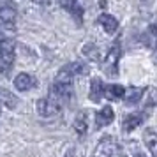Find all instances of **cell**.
<instances>
[{
  "label": "cell",
  "mask_w": 157,
  "mask_h": 157,
  "mask_svg": "<svg viewBox=\"0 0 157 157\" xmlns=\"http://www.w3.org/2000/svg\"><path fill=\"white\" fill-rule=\"evenodd\" d=\"M14 57H16V43L9 37L0 39V72L4 76H7L13 65H14Z\"/></svg>",
  "instance_id": "6da1fadb"
},
{
  "label": "cell",
  "mask_w": 157,
  "mask_h": 157,
  "mask_svg": "<svg viewBox=\"0 0 157 157\" xmlns=\"http://www.w3.org/2000/svg\"><path fill=\"white\" fill-rule=\"evenodd\" d=\"M122 55V46H120V39H117L113 43V46L109 48L108 55L104 57L102 62V71L106 72L109 78H117L118 76V60Z\"/></svg>",
  "instance_id": "7a4b0ae2"
},
{
  "label": "cell",
  "mask_w": 157,
  "mask_h": 157,
  "mask_svg": "<svg viewBox=\"0 0 157 157\" xmlns=\"http://www.w3.org/2000/svg\"><path fill=\"white\" fill-rule=\"evenodd\" d=\"M53 101H57L60 106L64 104H69L74 97V90H72V83H58V81H53V86L50 88V95Z\"/></svg>",
  "instance_id": "3957f363"
},
{
  "label": "cell",
  "mask_w": 157,
  "mask_h": 157,
  "mask_svg": "<svg viewBox=\"0 0 157 157\" xmlns=\"http://www.w3.org/2000/svg\"><path fill=\"white\" fill-rule=\"evenodd\" d=\"M120 154V145L113 136H102L95 147L94 157H117Z\"/></svg>",
  "instance_id": "277c9868"
},
{
  "label": "cell",
  "mask_w": 157,
  "mask_h": 157,
  "mask_svg": "<svg viewBox=\"0 0 157 157\" xmlns=\"http://www.w3.org/2000/svg\"><path fill=\"white\" fill-rule=\"evenodd\" d=\"M85 72H86L85 64H81V62H71V64H65L58 71L55 81H58V83H72V79L76 78V76L85 74Z\"/></svg>",
  "instance_id": "5b68a950"
},
{
  "label": "cell",
  "mask_w": 157,
  "mask_h": 157,
  "mask_svg": "<svg viewBox=\"0 0 157 157\" xmlns=\"http://www.w3.org/2000/svg\"><path fill=\"white\" fill-rule=\"evenodd\" d=\"M16 20H18L16 7L11 2H4L0 6V21L4 23L7 30H16Z\"/></svg>",
  "instance_id": "8992f818"
},
{
  "label": "cell",
  "mask_w": 157,
  "mask_h": 157,
  "mask_svg": "<svg viewBox=\"0 0 157 157\" xmlns=\"http://www.w3.org/2000/svg\"><path fill=\"white\" fill-rule=\"evenodd\" d=\"M36 109L37 113L44 117V118H50V117H55V115L60 113L62 106L58 104L57 101H53L51 97H46V99H39L36 102Z\"/></svg>",
  "instance_id": "52a82bcc"
},
{
  "label": "cell",
  "mask_w": 157,
  "mask_h": 157,
  "mask_svg": "<svg viewBox=\"0 0 157 157\" xmlns=\"http://www.w3.org/2000/svg\"><path fill=\"white\" fill-rule=\"evenodd\" d=\"M60 6L69 13V14L76 20L78 23L83 21V13H85V7L79 0H60Z\"/></svg>",
  "instance_id": "ba28073f"
},
{
  "label": "cell",
  "mask_w": 157,
  "mask_h": 157,
  "mask_svg": "<svg viewBox=\"0 0 157 157\" xmlns=\"http://www.w3.org/2000/svg\"><path fill=\"white\" fill-rule=\"evenodd\" d=\"M36 86V78L29 74V72H21V74H18L14 78V88L16 90H20V92H27L30 88H34Z\"/></svg>",
  "instance_id": "9c48e42d"
},
{
  "label": "cell",
  "mask_w": 157,
  "mask_h": 157,
  "mask_svg": "<svg viewBox=\"0 0 157 157\" xmlns=\"http://www.w3.org/2000/svg\"><path fill=\"white\" fill-rule=\"evenodd\" d=\"M145 113H131V115H125V118H124V124H122V129H124V132H131V131H134L138 125H141L143 120H145Z\"/></svg>",
  "instance_id": "30bf717a"
},
{
  "label": "cell",
  "mask_w": 157,
  "mask_h": 157,
  "mask_svg": "<svg viewBox=\"0 0 157 157\" xmlns=\"http://www.w3.org/2000/svg\"><path fill=\"white\" fill-rule=\"evenodd\" d=\"M115 118V113H113V108L111 106H104L102 109H99L95 113V125L97 127H104V125H109Z\"/></svg>",
  "instance_id": "8fae6325"
},
{
  "label": "cell",
  "mask_w": 157,
  "mask_h": 157,
  "mask_svg": "<svg viewBox=\"0 0 157 157\" xmlns=\"http://www.w3.org/2000/svg\"><path fill=\"white\" fill-rule=\"evenodd\" d=\"M102 95H104V83H102V79L94 78L90 81V94H88V97H90L92 102H99L102 99Z\"/></svg>",
  "instance_id": "7c38bea8"
},
{
  "label": "cell",
  "mask_w": 157,
  "mask_h": 157,
  "mask_svg": "<svg viewBox=\"0 0 157 157\" xmlns=\"http://www.w3.org/2000/svg\"><path fill=\"white\" fill-rule=\"evenodd\" d=\"M97 23L104 29L106 34H115L117 29H118V21H117V18L111 16V14H101L99 18H97Z\"/></svg>",
  "instance_id": "4fadbf2b"
},
{
  "label": "cell",
  "mask_w": 157,
  "mask_h": 157,
  "mask_svg": "<svg viewBox=\"0 0 157 157\" xmlns=\"http://www.w3.org/2000/svg\"><path fill=\"white\" fill-rule=\"evenodd\" d=\"M74 131L78 136H85L88 131V115L86 111H79L74 118Z\"/></svg>",
  "instance_id": "5bb4252c"
},
{
  "label": "cell",
  "mask_w": 157,
  "mask_h": 157,
  "mask_svg": "<svg viewBox=\"0 0 157 157\" xmlns=\"http://www.w3.org/2000/svg\"><path fill=\"white\" fill-rule=\"evenodd\" d=\"M145 92H147V88H143V86H132V88H129V90H125V94H124L125 102H127V104H136V102H140V101L143 99Z\"/></svg>",
  "instance_id": "9a60e30c"
},
{
  "label": "cell",
  "mask_w": 157,
  "mask_h": 157,
  "mask_svg": "<svg viewBox=\"0 0 157 157\" xmlns=\"http://www.w3.org/2000/svg\"><path fill=\"white\" fill-rule=\"evenodd\" d=\"M124 94H125V88H124L122 85H108V86H104V95H106L109 101L124 99Z\"/></svg>",
  "instance_id": "2e32d148"
},
{
  "label": "cell",
  "mask_w": 157,
  "mask_h": 157,
  "mask_svg": "<svg viewBox=\"0 0 157 157\" xmlns=\"http://www.w3.org/2000/svg\"><path fill=\"white\" fill-rule=\"evenodd\" d=\"M143 138H145V145L152 154V157H157V132H154L152 129H147Z\"/></svg>",
  "instance_id": "e0dca14e"
},
{
  "label": "cell",
  "mask_w": 157,
  "mask_h": 157,
  "mask_svg": "<svg viewBox=\"0 0 157 157\" xmlns=\"http://www.w3.org/2000/svg\"><path fill=\"white\" fill-rule=\"evenodd\" d=\"M81 53H83V55H85L86 58H90V60H94V62H97V60L101 58L99 48H97L95 44H92V43L85 44V46H83V50H81Z\"/></svg>",
  "instance_id": "ac0fdd59"
},
{
  "label": "cell",
  "mask_w": 157,
  "mask_h": 157,
  "mask_svg": "<svg viewBox=\"0 0 157 157\" xmlns=\"http://www.w3.org/2000/svg\"><path fill=\"white\" fill-rule=\"evenodd\" d=\"M0 102H4V104L7 108H11V109H14V108L18 106V99H16L11 92L4 90V88H0Z\"/></svg>",
  "instance_id": "d6986e66"
},
{
  "label": "cell",
  "mask_w": 157,
  "mask_h": 157,
  "mask_svg": "<svg viewBox=\"0 0 157 157\" xmlns=\"http://www.w3.org/2000/svg\"><path fill=\"white\" fill-rule=\"evenodd\" d=\"M148 36H150V39H152V43L157 44V21L152 23L148 27Z\"/></svg>",
  "instance_id": "ffe728a7"
},
{
  "label": "cell",
  "mask_w": 157,
  "mask_h": 157,
  "mask_svg": "<svg viewBox=\"0 0 157 157\" xmlns=\"http://www.w3.org/2000/svg\"><path fill=\"white\" fill-rule=\"evenodd\" d=\"M147 104H148V106H154V104H157V88H150Z\"/></svg>",
  "instance_id": "44dd1931"
},
{
  "label": "cell",
  "mask_w": 157,
  "mask_h": 157,
  "mask_svg": "<svg viewBox=\"0 0 157 157\" xmlns=\"http://www.w3.org/2000/svg\"><path fill=\"white\" fill-rule=\"evenodd\" d=\"M34 2H36V4H48L50 0H34Z\"/></svg>",
  "instance_id": "7402d4cb"
},
{
  "label": "cell",
  "mask_w": 157,
  "mask_h": 157,
  "mask_svg": "<svg viewBox=\"0 0 157 157\" xmlns=\"http://www.w3.org/2000/svg\"><path fill=\"white\" fill-rule=\"evenodd\" d=\"M141 4H143V6H150V4H152V0H141Z\"/></svg>",
  "instance_id": "603a6c76"
},
{
  "label": "cell",
  "mask_w": 157,
  "mask_h": 157,
  "mask_svg": "<svg viewBox=\"0 0 157 157\" xmlns=\"http://www.w3.org/2000/svg\"><path fill=\"white\" fill-rule=\"evenodd\" d=\"M2 37H4V30L0 29V39H2Z\"/></svg>",
  "instance_id": "cb8c5ba5"
},
{
  "label": "cell",
  "mask_w": 157,
  "mask_h": 157,
  "mask_svg": "<svg viewBox=\"0 0 157 157\" xmlns=\"http://www.w3.org/2000/svg\"><path fill=\"white\" fill-rule=\"evenodd\" d=\"M134 157H145V155H141V154H138V155H134Z\"/></svg>",
  "instance_id": "d4e9b609"
},
{
  "label": "cell",
  "mask_w": 157,
  "mask_h": 157,
  "mask_svg": "<svg viewBox=\"0 0 157 157\" xmlns=\"http://www.w3.org/2000/svg\"><path fill=\"white\" fill-rule=\"evenodd\" d=\"M0 104H2V102H0Z\"/></svg>",
  "instance_id": "484cf974"
}]
</instances>
